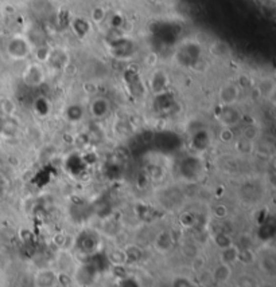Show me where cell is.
Masks as SVG:
<instances>
[{
	"label": "cell",
	"instance_id": "obj_1",
	"mask_svg": "<svg viewBox=\"0 0 276 287\" xmlns=\"http://www.w3.org/2000/svg\"><path fill=\"white\" fill-rule=\"evenodd\" d=\"M37 287H54L57 283V275L53 271H41L35 277Z\"/></svg>",
	"mask_w": 276,
	"mask_h": 287
},
{
	"label": "cell",
	"instance_id": "obj_2",
	"mask_svg": "<svg viewBox=\"0 0 276 287\" xmlns=\"http://www.w3.org/2000/svg\"><path fill=\"white\" fill-rule=\"evenodd\" d=\"M232 277V267L229 264H225L221 263L216 267V270L213 271V279L219 283H226Z\"/></svg>",
	"mask_w": 276,
	"mask_h": 287
},
{
	"label": "cell",
	"instance_id": "obj_3",
	"mask_svg": "<svg viewBox=\"0 0 276 287\" xmlns=\"http://www.w3.org/2000/svg\"><path fill=\"white\" fill-rule=\"evenodd\" d=\"M43 72L41 70V66L38 65H31L30 67H27V72L25 74V79L27 83H31V85H38L43 81Z\"/></svg>",
	"mask_w": 276,
	"mask_h": 287
},
{
	"label": "cell",
	"instance_id": "obj_4",
	"mask_svg": "<svg viewBox=\"0 0 276 287\" xmlns=\"http://www.w3.org/2000/svg\"><path fill=\"white\" fill-rule=\"evenodd\" d=\"M239 248L235 246V244H230V246L222 248V252H221V261L225 264H232L235 262L239 261Z\"/></svg>",
	"mask_w": 276,
	"mask_h": 287
},
{
	"label": "cell",
	"instance_id": "obj_5",
	"mask_svg": "<svg viewBox=\"0 0 276 287\" xmlns=\"http://www.w3.org/2000/svg\"><path fill=\"white\" fill-rule=\"evenodd\" d=\"M237 87H235L233 85H228L225 86L224 89H221V102L225 103V105H230V103L235 102V99L237 98Z\"/></svg>",
	"mask_w": 276,
	"mask_h": 287
},
{
	"label": "cell",
	"instance_id": "obj_6",
	"mask_svg": "<svg viewBox=\"0 0 276 287\" xmlns=\"http://www.w3.org/2000/svg\"><path fill=\"white\" fill-rule=\"evenodd\" d=\"M124 257L125 261H139L141 257V252L136 247H130V248H127V251H124Z\"/></svg>",
	"mask_w": 276,
	"mask_h": 287
},
{
	"label": "cell",
	"instance_id": "obj_7",
	"mask_svg": "<svg viewBox=\"0 0 276 287\" xmlns=\"http://www.w3.org/2000/svg\"><path fill=\"white\" fill-rule=\"evenodd\" d=\"M172 287H194V285L185 277H178L172 283Z\"/></svg>",
	"mask_w": 276,
	"mask_h": 287
}]
</instances>
